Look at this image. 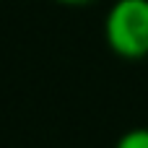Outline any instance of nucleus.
<instances>
[{"label":"nucleus","mask_w":148,"mask_h":148,"mask_svg":"<svg viewBox=\"0 0 148 148\" xmlns=\"http://www.w3.org/2000/svg\"><path fill=\"white\" fill-rule=\"evenodd\" d=\"M104 39L122 60L148 57V0H114L104 18Z\"/></svg>","instance_id":"f257e3e1"},{"label":"nucleus","mask_w":148,"mask_h":148,"mask_svg":"<svg viewBox=\"0 0 148 148\" xmlns=\"http://www.w3.org/2000/svg\"><path fill=\"white\" fill-rule=\"evenodd\" d=\"M55 3H60V5H88L94 0H55Z\"/></svg>","instance_id":"7ed1b4c3"},{"label":"nucleus","mask_w":148,"mask_h":148,"mask_svg":"<svg viewBox=\"0 0 148 148\" xmlns=\"http://www.w3.org/2000/svg\"><path fill=\"white\" fill-rule=\"evenodd\" d=\"M114 148H148V127H135V130H127Z\"/></svg>","instance_id":"f03ea898"}]
</instances>
